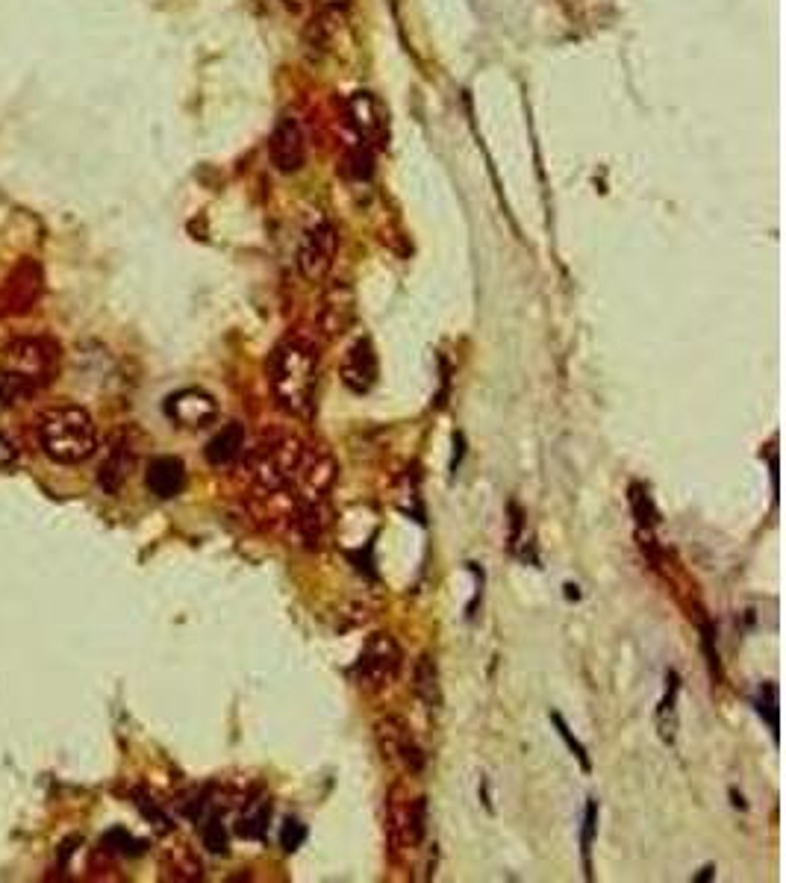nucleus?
<instances>
[{
  "label": "nucleus",
  "instance_id": "6",
  "mask_svg": "<svg viewBox=\"0 0 786 883\" xmlns=\"http://www.w3.org/2000/svg\"><path fill=\"white\" fill-rule=\"evenodd\" d=\"M401 666H404L401 645L389 633H371L357 666H354V680H357V686L363 692L377 695V692H383V689H389L395 683Z\"/></svg>",
  "mask_w": 786,
  "mask_h": 883
},
{
  "label": "nucleus",
  "instance_id": "27",
  "mask_svg": "<svg viewBox=\"0 0 786 883\" xmlns=\"http://www.w3.org/2000/svg\"><path fill=\"white\" fill-rule=\"evenodd\" d=\"M104 842H115V848H112V845L106 848V851H115V854H130V857H136V854L145 851V842L133 839L127 831H112Z\"/></svg>",
  "mask_w": 786,
  "mask_h": 883
},
{
  "label": "nucleus",
  "instance_id": "14",
  "mask_svg": "<svg viewBox=\"0 0 786 883\" xmlns=\"http://www.w3.org/2000/svg\"><path fill=\"white\" fill-rule=\"evenodd\" d=\"M39 283H42V274L33 262H21L9 280L3 283V304L0 307L3 312H21L30 310V304L39 298Z\"/></svg>",
  "mask_w": 786,
  "mask_h": 883
},
{
  "label": "nucleus",
  "instance_id": "18",
  "mask_svg": "<svg viewBox=\"0 0 786 883\" xmlns=\"http://www.w3.org/2000/svg\"><path fill=\"white\" fill-rule=\"evenodd\" d=\"M413 689L421 698V704L427 710H439L442 707V686H439V669L436 660L430 654H421L413 672Z\"/></svg>",
  "mask_w": 786,
  "mask_h": 883
},
{
  "label": "nucleus",
  "instance_id": "30",
  "mask_svg": "<svg viewBox=\"0 0 786 883\" xmlns=\"http://www.w3.org/2000/svg\"><path fill=\"white\" fill-rule=\"evenodd\" d=\"M704 654H707V663H710L713 677H722V672H719V654L713 648V627L710 624H704Z\"/></svg>",
  "mask_w": 786,
  "mask_h": 883
},
{
  "label": "nucleus",
  "instance_id": "20",
  "mask_svg": "<svg viewBox=\"0 0 786 883\" xmlns=\"http://www.w3.org/2000/svg\"><path fill=\"white\" fill-rule=\"evenodd\" d=\"M268 819H271V801H265V798L248 801L245 813L236 822V833L242 839H262L268 831Z\"/></svg>",
  "mask_w": 786,
  "mask_h": 883
},
{
  "label": "nucleus",
  "instance_id": "15",
  "mask_svg": "<svg viewBox=\"0 0 786 883\" xmlns=\"http://www.w3.org/2000/svg\"><path fill=\"white\" fill-rule=\"evenodd\" d=\"M145 483L151 489V495H157L162 501L177 498L186 489V466L180 457H154L145 471Z\"/></svg>",
  "mask_w": 786,
  "mask_h": 883
},
{
  "label": "nucleus",
  "instance_id": "11",
  "mask_svg": "<svg viewBox=\"0 0 786 883\" xmlns=\"http://www.w3.org/2000/svg\"><path fill=\"white\" fill-rule=\"evenodd\" d=\"M165 416L171 418L174 424H180V427L201 430V427H210L212 421L218 418V404L204 389H180V392L168 395Z\"/></svg>",
  "mask_w": 786,
  "mask_h": 883
},
{
  "label": "nucleus",
  "instance_id": "12",
  "mask_svg": "<svg viewBox=\"0 0 786 883\" xmlns=\"http://www.w3.org/2000/svg\"><path fill=\"white\" fill-rule=\"evenodd\" d=\"M348 115L366 145H386V136H389L386 109L371 92H354L348 98Z\"/></svg>",
  "mask_w": 786,
  "mask_h": 883
},
{
  "label": "nucleus",
  "instance_id": "4",
  "mask_svg": "<svg viewBox=\"0 0 786 883\" xmlns=\"http://www.w3.org/2000/svg\"><path fill=\"white\" fill-rule=\"evenodd\" d=\"M304 454V439L298 436H277L262 442L251 457V477L257 495L268 492H292L295 468Z\"/></svg>",
  "mask_w": 786,
  "mask_h": 883
},
{
  "label": "nucleus",
  "instance_id": "2",
  "mask_svg": "<svg viewBox=\"0 0 786 883\" xmlns=\"http://www.w3.org/2000/svg\"><path fill=\"white\" fill-rule=\"evenodd\" d=\"M39 445L56 463L77 466L89 460L98 448L95 421L83 407H53L39 418Z\"/></svg>",
  "mask_w": 786,
  "mask_h": 883
},
{
  "label": "nucleus",
  "instance_id": "33",
  "mask_svg": "<svg viewBox=\"0 0 786 883\" xmlns=\"http://www.w3.org/2000/svg\"><path fill=\"white\" fill-rule=\"evenodd\" d=\"M707 878H713V866H707V869H704V872H701L695 881H707Z\"/></svg>",
  "mask_w": 786,
  "mask_h": 883
},
{
  "label": "nucleus",
  "instance_id": "24",
  "mask_svg": "<svg viewBox=\"0 0 786 883\" xmlns=\"http://www.w3.org/2000/svg\"><path fill=\"white\" fill-rule=\"evenodd\" d=\"M757 707H760V716L769 722L772 733L778 736V686H775V683H766V686L760 689V701H757Z\"/></svg>",
  "mask_w": 786,
  "mask_h": 883
},
{
  "label": "nucleus",
  "instance_id": "29",
  "mask_svg": "<svg viewBox=\"0 0 786 883\" xmlns=\"http://www.w3.org/2000/svg\"><path fill=\"white\" fill-rule=\"evenodd\" d=\"M318 9L327 21H345L348 9H351V0H318Z\"/></svg>",
  "mask_w": 786,
  "mask_h": 883
},
{
  "label": "nucleus",
  "instance_id": "22",
  "mask_svg": "<svg viewBox=\"0 0 786 883\" xmlns=\"http://www.w3.org/2000/svg\"><path fill=\"white\" fill-rule=\"evenodd\" d=\"M630 507H633V516L639 521V527L651 530L657 524V510H654V501H651L645 486H639V483L630 486Z\"/></svg>",
  "mask_w": 786,
  "mask_h": 883
},
{
  "label": "nucleus",
  "instance_id": "13",
  "mask_svg": "<svg viewBox=\"0 0 786 883\" xmlns=\"http://www.w3.org/2000/svg\"><path fill=\"white\" fill-rule=\"evenodd\" d=\"M377 374H380V365H377V354H374L371 339H357L348 348L345 360H342V383L354 395H366V392L374 389Z\"/></svg>",
  "mask_w": 786,
  "mask_h": 883
},
{
  "label": "nucleus",
  "instance_id": "23",
  "mask_svg": "<svg viewBox=\"0 0 786 883\" xmlns=\"http://www.w3.org/2000/svg\"><path fill=\"white\" fill-rule=\"evenodd\" d=\"M204 845L212 854H227L230 851V839H227V828L221 822V816H210L204 822Z\"/></svg>",
  "mask_w": 786,
  "mask_h": 883
},
{
  "label": "nucleus",
  "instance_id": "19",
  "mask_svg": "<svg viewBox=\"0 0 786 883\" xmlns=\"http://www.w3.org/2000/svg\"><path fill=\"white\" fill-rule=\"evenodd\" d=\"M666 695H663V701H660V710H657V728H660V736H663V742H675V733H678V692H681V683H678V675L675 672H669L666 675Z\"/></svg>",
  "mask_w": 786,
  "mask_h": 883
},
{
  "label": "nucleus",
  "instance_id": "5",
  "mask_svg": "<svg viewBox=\"0 0 786 883\" xmlns=\"http://www.w3.org/2000/svg\"><path fill=\"white\" fill-rule=\"evenodd\" d=\"M386 833L392 854L416 851L427 836V798L413 795L404 783H395L386 798Z\"/></svg>",
  "mask_w": 786,
  "mask_h": 883
},
{
  "label": "nucleus",
  "instance_id": "21",
  "mask_svg": "<svg viewBox=\"0 0 786 883\" xmlns=\"http://www.w3.org/2000/svg\"><path fill=\"white\" fill-rule=\"evenodd\" d=\"M165 872H168V878H174V881H201V860L189 851V848H177L171 857H168V863H165Z\"/></svg>",
  "mask_w": 786,
  "mask_h": 883
},
{
  "label": "nucleus",
  "instance_id": "16",
  "mask_svg": "<svg viewBox=\"0 0 786 883\" xmlns=\"http://www.w3.org/2000/svg\"><path fill=\"white\" fill-rule=\"evenodd\" d=\"M133 466H136V448H133V442L127 436L115 439L112 448H109V454H106L104 466H101V474H98L101 486H104L106 492H118L121 483L130 477Z\"/></svg>",
  "mask_w": 786,
  "mask_h": 883
},
{
  "label": "nucleus",
  "instance_id": "28",
  "mask_svg": "<svg viewBox=\"0 0 786 883\" xmlns=\"http://www.w3.org/2000/svg\"><path fill=\"white\" fill-rule=\"evenodd\" d=\"M307 842V828L298 819H286L283 831H280V845L283 851H298Z\"/></svg>",
  "mask_w": 786,
  "mask_h": 883
},
{
  "label": "nucleus",
  "instance_id": "31",
  "mask_svg": "<svg viewBox=\"0 0 786 883\" xmlns=\"http://www.w3.org/2000/svg\"><path fill=\"white\" fill-rule=\"evenodd\" d=\"M6 401H12V392H9V380L0 374V407H3Z\"/></svg>",
  "mask_w": 786,
  "mask_h": 883
},
{
  "label": "nucleus",
  "instance_id": "1",
  "mask_svg": "<svg viewBox=\"0 0 786 883\" xmlns=\"http://www.w3.org/2000/svg\"><path fill=\"white\" fill-rule=\"evenodd\" d=\"M318 383V342L307 330H292L268 357V386L274 404L289 416L313 413Z\"/></svg>",
  "mask_w": 786,
  "mask_h": 883
},
{
  "label": "nucleus",
  "instance_id": "25",
  "mask_svg": "<svg viewBox=\"0 0 786 883\" xmlns=\"http://www.w3.org/2000/svg\"><path fill=\"white\" fill-rule=\"evenodd\" d=\"M598 831V801L586 804V819H583V833H580V848H583V860L589 869V854H592V839Z\"/></svg>",
  "mask_w": 786,
  "mask_h": 883
},
{
  "label": "nucleus",
  "instance_id": "3",
  "mask_svg": "<svg viewBox=\"0 0 786 883\" xmlns=\"http://www.w3.org/2000/svg\"><path fill=\"white\" fill-rule=\"evenodd\" d=\"M56 348L48 339H39V336H21V339H12L6 348H3V377L9 380V392L12 398L24 389L33 392L45 383H51L53 374H56Z\"/></svg>",
  "mask_w": 786,
  "mask_h": 883
},
{
  "label": "nucleus",
  "instance_id": "17",
  "mask_svg": "<svg viewBox=\"0 0 786 883\" xmlns=\"http://www.w3.org/2000/svg\"><path fill=\"white\" fill-rule=\"evenodd\" d=\"M245 448V427L239 421H230L227 427H221L210 442H207V463L215 468L230 466L233 460H239Z\"/></svg>",
  "mask_w": 786,
  "mask_h": 883
},
{
  "label": "nucleus",
  "instance_id": "9",
  "mask_svg": "<svg viewBox=\"0 0 786 883\" xmlns=\"http://www.w3.org/2000/svg\"><path fill=\"white\" fill-rule=\"evenodd\" d=\"M336 460L324 445H310L304 442V454L301 463L295 468V480H292V492L304 501H321L327 495V489L336 480Z\"/></svg>",
  "mask_w": 786,
  "mask_h": 883
},
{
  "label": "nucleus",
  "instance_id": "10",
  "mask_svg": "<svg viewBox=\"0 0 786 883\" xmlns=\"http://www.w3.org/2000/svg\"><path fill=\"white\" fill-rule=\"evenodd\" d=\"M268 154L280 174H298L307 165V133L295 115H283L274 124Z\"/></svg>",
  "mask_w": 786,
  "mask_h": 883
},
{
  "label": "nucleus",
  "instance_id": "32",
  "mask_svg": "<svg viewBox=\"0 0 786 883\" xmlns=\"http://www.w3.org/2000/svg\"><path fill=\"white\" fill-rule=\"evenodd\" d=\"M289 9H295V12H301V9H307L310 6V0H283Z\"/></svg>",
  "mask_w": 786,
  "mask_h": 883
},
{
  "label": "nucleus",
  "instance_id": "8",
  "mask_svg": "<svg viewBox=\"0 0 786 883\" xmlns=\"http://www.w3.org/2000/svg\"><path fill=\"white\" fill-rule=\"evenodd\" d=\"M374 736H377V748L383 754L386 763H392L395 769L407 772V775H421L427 766V757L416 742L410 725L401 716H386L374 725Z\"/></svg>",
  "mask_w": 786,
  "mask_h": 883
},
{
  "label": "nucleus",
  "instance_id": "26",
  "mask_svg": "<svg viewBox=\"0 0 786 883\" xmlns=\"http://www.w3.org/2000/svg\"><path fill=\"white\" fill-rule=\"evenodd\" d=\"M551 722L557 725V733H560V736L566 739V745L572 748V754H575L577 760H580L583 772H589V769H592V763H589V754H586V748H583V745L577 742V736H575V733H572V730H569V725L563 722V716H560V713H551Z\"/></svg>",
  "mask_w": 786,
  "mask_h": 883
},
{
  "label": "nucleus",
  "instance_id": "7",
  "mask_svg": "<svg viewBox=\"0 0 786 883\" xmlns=\"http://www.w3.org/2000/svg\"><path fill=\"white\" fill-rule=\"evenodd\" d=\"M336 251H339V230L330 218L318 215L307 224V230L301 233L298 242V271L304 280L318 283L330 274L333 262H336Z\"/></svg>",
  "mask_w": 786,
  "mask_h": 883
}]
</instances>
